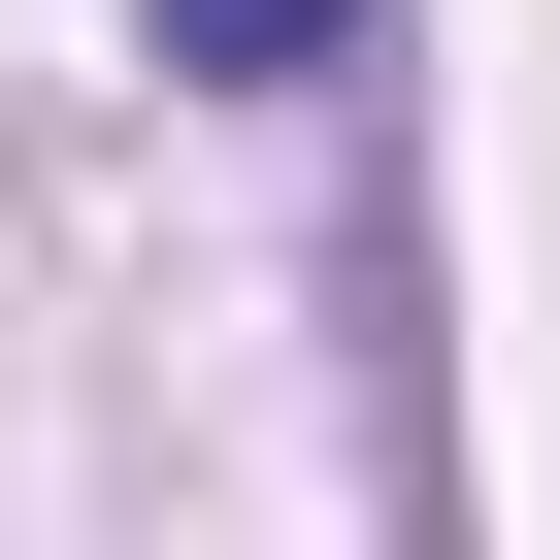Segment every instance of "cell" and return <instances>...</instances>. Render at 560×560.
Wrapping results in <instances>:
<instances>
[{"label":"cell","mask_w":560,"mask_h":560,"mask_svg":"<svg viewBox=\"0 0 560 560\" xmlns=\"http://www.w3.org/2000/svg\"><path fill=\"white\" fill-rule=\"evenodd\" d=\"M165 67H363V0H165Z\"/></svg>","instance_id":"6da1fadb"}]
</instances>
